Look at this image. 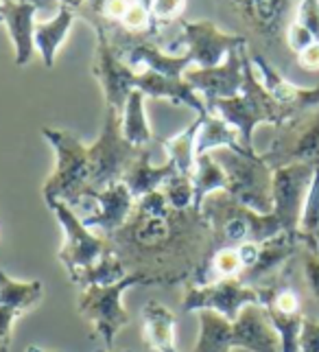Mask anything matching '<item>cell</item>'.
<instances>
[{"instance_id": "7402d4cb", "label": "cell", "mask_w": 319, "mask_h": 352, "mask_svg": "<svg viewBox=\"0 0 319 352\" xmlns=\"http://www.w3.org/2000/svg\"><path fill=\"white\" fill-rule=\"evenodd\" d=\"M136 90H140L144 96H153V99H166L173 101L177 105H186L190 110L197 112V116H208L210 110H208L206 101L195 92L186 79H170L164 75H157L153 70H142L136 72V81H133Z\"/></svg>"}, {"instance_id": "9a60e30c", "label": "cell", "mask_w": 319, "mask_h": 352, "mask_svg": "<svg viewBox=\"0 0 319 352\" xmlns=\"http://www.w3.org/2000/svg\"><path fill=\"white\" fill-rule=\"evenodd\" d=\"M317 168L311 164H289L274 168V214L285 228V232H298L302 206L306 199V192L311 188V182Z\"/></svg>"}, {"instance_id": "5bb4252c", "label": "cell", "mask_w": 319, "mask_h": 352, "mask_svg": "<svg viewBox=\"0 0 319 352\" xmlns=\"http://www.w3.org/2000/svg\"><path fill=\"white\" fill-rule=\"evenodd\" d=\"M243 44H250L245 35L221 31L212 20L182 22L179 46H184V53L190 55L192 66L197 68L219 66L234 48Z\"/></svg>"}, {"instance_id": "f1b7e54d", "label": "cell", "mask_w": 319, "mask_h": 352, "mask_svg": "<svg viewBox=\"0 0 319 352\" xmlns=\"http://www.w3.org/2000/svg\"><path fill=\"white\" fill-rule=\"evenodd\" d=\"M221 147H230V149H243L241 147V138L234 127H230L223 118H219L217 114H208L204 118V125L199 129L197 136V155L204 153H212ZM245 151V149H243Z\"/></svg>"}, {"instance_id": "7a4b0ae2", "label": "cell", "mask_w": 319, "mask_h": 352, "mask_svg": "<svg viewBox=\"0 0 319 352\" xmlns=\"http://www.w3.org/2000/svg\"><path fill=\"white\" fill-rule=\"evenodd\" d=\"M199 335L192 352H280V337L263 305H250L230 322L214 311H199Z\"/></svg>"}, {"instance_id": "f907efd6", "label": "cell", "mask_w": 319, "mask_h": 352, "mask_svg": "<svg viewBox=\"0 0 319 352\" xmlns=\"http://www.w3.org/2000/svg\"><path fill=\"white\" fill-rule=\"evenodd\" d=\"M0 5H3V0H0Z\"/></svg>"}, {"instance_id": "c3c4849f", "label": "cell", "mask_w": 319, "mask_h": 352, "mask_svg": "<svg viewBox=\"0 0 319 352\" xmlns=\"http://www.w3.org/2000/svg\"><path fill=\"white\" fill-rule=\"evenodd\" d=\"M0 352H9V348H3V350H0Z\"/></svg>"}, {"instance_id": "603a6c76", "label": "cell", "mask_w": 319, "mask_h": 352, "mask_svg": "<svg viewBox=\"0 0 319 352\" xmlns=\"http://www.w3.org/2000/svg\"><path fill=\"white\" fill-rule=\"evenodd\" d=\"M173 175H177V168L173 162H164V164H151V151L149 147H144L136 160L131 162V166L127 168V173L122 175V184L129 188V192L133 195V199H142L149 192H155L164 186V182L170 179Z\"/></svg>"}, {"instance_id": "7c38bea8", "label": "cell", "mask_w": 319, "mask_h": 352, "mask_svg": "<svg viewBox=\"0 0 319 352\" xmlns=\"http://www.w3.org/2000/svg\"><path fill=\"white\" fill-rule=\"evenodd\" d=\"M90 22V27L96 33V48H94V62H92V75L99 81V86L105 96V107H112L118 114L125 110V103L129 94L136 90L133 81H136V70H131L118 51L114 48L109 33L105 27V20L99 16L83 18Z\"/></svg>"}, {"instance_id": "74e56055", "label": "cell", "mask_w": 319, "mask_h": 352, "mask_svg": "<svg viewBox=\"0 0 319 352\" xmlns=\"http://www.w3.org/2000/svg\"><path fill=\"white\" fill-rule=\"evenodd\" d=\"M131 3L133 0H107L105 7H103V14L99 18H103L109 24H120V20L125 18Z\"/></svg>"}, {"instance_id": "e0dca14e", "label": "cell", "mask_w": 319, "mask_h": 352, "mask_svg": "<svg viewBox=\"0 0 319 352\" xmlns=\"http://www.w3.org/2000/svg\"><path fill=\"white\" fill-rule=\"evenodd\" d=\"M250 59L265 90L272 94L274 101L285 107L291 116H300L304 112H311L315 107H319V86L300 88L296 83H291L261 51H250Z\"/></svg>"}, {"instance_id": "7bdbcfd3", "label": "cell", "mask_w": 319, "mask_h": 352, "mask_svg": "<svg viewBox=\"0 0 319 352\" xmlns=\"http://www.w3.org/2000/svg\"><path fill=\"white\" fill-rule=\"evenodd\" d=\"M27 3H33L38 9H51L57 5V0H27ZM59 7V5H57Z\"/></svg>"}, {"instance_id": "8d00e7d4", "label": "cell", "mask_w": 319, "mask_h": 352, "mask_svg": "<svg viewBox=\"0 0 319 352\" xmlns=\"http://www.w3.org/2000/svg\"><path fill=\"white\" fill-rule=\"evenodd\" d=\"M300 352H319V320L304 315Z\"/></svg>"}, {"instance_id": "d6986e66", "label": "cell", "mask_w": 319, "mask_h": 352, "mask_svg": "<svg viewBox=\"0 0 319 352\" xmlns=\"http://www.w3.org/2000/svg\"><path fill=\"white\" fill-rule=\"evenodd\" d=\"M44 298L40 280H16L0 270V350L11 348L14 322L35 309Z\"/></svg>"}, {"instance_id": "ee69618b", "label": "cell", "mask_w": 319, "mask_h": 352, "mask_svg": "<svg viewBox=\"0 0 319 352\" xmlns=\"http://www.w3.org/2000/svg\"><path fill=\"white\" fill-rule=\"evenodd\" d=\"M27 352H59V350H44V348H40V346H29Z\"/></svg>"}, {"instance_id": "f6af8a7d", "label": "cell", "mask_w": 319, "mask_h": 352, "mask_svg": "<svg viewBox=\"0 0 319 352\" xmlns=\"http://www.w3.org/2000/svg\"><path fill=\"white\" fill-rule=\"evenodd\" d=\"M140 5H144V7H151V0H138Z\"/></svg>"}, {"instance_id": "6da1fadb", "label": "cell", "mask_w": 319, "mask_h": 352, "mask_svg": "<svg viewBox=\"0 0 319 352\" xmlns=\"http://www.w3.org/2000/svg\"><path fill=\"white\" fill-rule=\"evenodd\" d=\"M105 239L127 274L142 276L149 287L186 285L217 250L204 214L173 210L162 190L138 199L129 219Z\"/></svg>"}, {"instance_id": "1f68e13d", "label": "cell", "mask_w": 319, "mask_h": 352, "mask_svg": "<svg viewBox=\"0 0 319 352\" xmlns=\"http://www.w3.org/2000/svg\"><path fill=\"white\" fill-rule=\"evenodd\" d=\"M166 199V204L173 210H188L195 206V184L190 175H173L164 182V186L160 188Z\"/></svg>"}, {"instance_id": "f35d334b", "label": "cell", "mask_w": 319, "mask_h": 352, "mask_svg": "<svg viewBox=\"0 0 319 352\" xmlns=\"http://www.w3.org/2000/svg\"><path fill=\"white\" fill-rule=\"evenodd\" d=\"M298 57V66L309 70V72H319V42H313L311 46H306Z\"/></svg>"}, {"instance_id": "ab89813d", "label": "cell", "mask_w": 319, "mask_h": 352, "mask_svg": "<svg viewBox=\"0 0 319 352\" xmlns=\"http://www.w3.org/2000/svg\"><path fill=\"white\" fill-rule=\"evenodd\" d=\"M236 250H239V256H241V263H243V272H248L250 267H254L256 261H258L261 243L248 241V243H243V245H239Z\"/></svg>"}, {"instance_id": "2e32d148", "label": "cell", "mask_w": 319, "mask_h": 352, "mask_svg": "<svg viewBox=\"0 0 319 352\" xmlns=\"http://www.w3.org/2000/svg\"><path fill=\"white\" fill-rule=\"evenodd\" d=\"M248 48L250 44L234 48V51L214 68L190 66L184 72V79H186L188 86L206 101V105L219 99H232V96H236L243 88V79H245L243 62H245V55H248Z\"/></svg>"}, {"instance_id": "4dcf8cb0", "label": "cell", "mask_w": 319, "mask_h": 352, "mask_svg": "<svg viewBox=\"0 0 319 352\" xmlns=\"http://www.w3.org/2000/svg\"><path fill=\"white\" fill-rule=\"evenodd\" d=\"M298 234L306 248L317 250V234H319V166L313 175L311 188L306 192V199L302 206V214H300V226H298Z\"/></svg>"}, {"instance_id": "cb8c5ba5", "label": "cell", "mask_w": 319, "mask_h": 352, "mask_svg": "<svg viewBox=\"0 0 319 352\" xmlns=\"http://www.w3.org/2000/svg\"><path fill=\"white\" fill-rule=\"evenodd\" d=\"M142 337L151 352H177L173 311L157 300L146 302L142 309Z\"/></svg>"}, {"instance_id": "ba28073f", "label": "cell", "mask_w": 319, "mask_h": 352, "mask_svg": "<svg viewBox=\"0 0 319 352\" xmlns=\"http://www.w3.org/2000/svg\"><path fill=\"white\" fill-rule=\"evenodd\" d=\"M142 149L133 147L131 142L125 140L120 129V114L112 107H105V118L99 138L88 144L90 197L105 190L107 186L116 184V182H122V175L127 173V168Z\"/></svg>"}, {"instance_id": "277c9868", "label": "cell", "mask_w": 319, "mask_h": 352, "mask_svg": "<svg viewBox=\"0 0 319 352\" xmlns=\"http://www.w3.org/2000/svg\"><path fill=\"white\" fill-rule=\"evenodd\" d=\"M199 212L212 228L217 250L239 248L248 241L265 243L276 234L285 232V228H282L274 212H256L228 195L226 190H217L212 195H208Z\"/></svg>"}, {"instance_id": "4fadbf2b", "label": "cell", "mask_w": 319, "mask_h": 352, "mask_svg": "<svg viewBox=\"0 0 319 352\" xmlns=\"http://www.w3.org/2000/svg\"><path fill=\"white\" fill-rule=\"evenodd\" d=\"M250 305H261V294L256 287L241 283L239 278H226V280H217L210 285H184V313L214 311L230 322H234L241 311Z\"/></svg>"}, {"instance_id": "4316f807", "label": "cell", "mask_w": 319, "mask_h": 352, "mask_svg": "<svg viewBox=\"0 0 319 352\" xmlns=\"http://www.w3.org/2000/svg\"><path fill=\"white\" fill-rule=\"evenodd\" d=\"M144 99L146 96L140 90H133L129 94V99L125 103V110L120 114V129L122 136L127 142H131L133 147H149L153 140V131L149 127L144 112Z\"/></svg>"}, {"instance_id": "8992f818", "label": "cell", "mask_w": 319, "mask_h": 352, "mask_svg": "<svg viewBox=\"0 0 319 352\" xmlns=\"http://www.w3.org/2000/svg\"><path fill=\"white\" fill-rule=\"evenodd\" d=\"M212 155L228 177V195L261 214L274 210V168L263 160L261 153L221 147L212 151Z\"/></svg>"}, {"instance_id": "8fae6325", "label": "cell", "mask_w": 319, "mask_h": 352, "mask_svg": "<svg viewBox=\"0 0 319 352\" xmlns=\"http://www.w3.org/2000/svg\"><path fill=\"white\" fill-rule=\"evenodd\" d=\"M234 16L245 31L265 48L285 42L289 24L296 20L300 0H217Z\"/></svg>"}, {"instance_id": "30bf717a", "label": "cell", "mask_w": 319, "mask_h": 352, "mask_svg": "<svg viewBox=\"0 0 319 352\" xmlns=\"http://www.w3.org/2000/svg\"><path fill=\"white\" fill-rule=\"evenodd\" d=\"M46 206L53 210L61 226V232H64V243H61L57 258L64 265L68 280H72L79 272L88 270L94 263H99L107 252H112L107 239L94 234L92 228L85 226L81 217L68 204L48 201Z\"/></svg>"}, {"instance_id": "484cf974", "label": "cell", "mask_w": 319, "mask_h": 352, "mask_svg": "<svg viewBox=\"0 0 319 352\" xmlns=\"http://www.w3.org/2000/svg\"><path fill=\"white\" fill-rule=\"evenodd\" d=\"M204 118L206 116H197L188 127H184L179 133H175V136H170L162 142L166 151V160L173 162L177 173L182 175L192 177L195 166H197V136L204 125Z\"/></svg>"}, {"instance_id": "e575fe53", "label": "cell", "mask_w": 319, "mask_h": 352, "mask_svg": "<svg viewBox=\"0 0 319 352\" xmlns=\"http://www.w3.org/2000/svg\"><path fill=\"white\" fill-rule=\"evenodd\" d=\"M296 22L313 35V40L319 42V0H300L296 9Z\"/></svg>"}, {"instance_id": "b9f144b4", "label": "cell", "mask_w": 319, "mask_h": 352, "mask_svg": "<svg viewBox=\"0 0 319 352\" xmlns=\"http://www.w3.org/2000/svg\"><path fill=\"white\" fill-rule=\"evenodd\" d=\"M83 3H85V0H57V5H59V7H68V9L75 11V14H79L81 7H83Z\"/></svg>"}, {"instance_id": "d590c367", "label": "cell", "mask_w": 319, "mask_h": 352, "mask_svg": "<svg viewBox=\"0 0 319 352\" xmlns=\"http://www.w3.org/2000/svg\"><path fill=\"white\" fill-rule=\"evenodd\" d=\"M315 40H313V35L306 31L300 22H296L293 20L291 24H289V29H287V35H285V44H287V48L291 53H302L306 46H311Z\"/></svg>"}, {"instance_id": "60d3db41", "label": "cell", "mask_w": 319, "mask_h": 352, "mask_svg": "<svg viewBox=\"0 0 319 352\" xmlns=\"http://www.w3.org/2000/svg\"><path fill=\"white\" fill-rule=\"evenodd\" d=\"M105 3H107V0H85L83 7H81V11H79L77 16H81V18H88V16H101V14H103Z\"/></svg>"}, {"instance_id": "ac0fdd59", "label": "cell", "mask_w": 319, "mask_h": 352, "mask_svg": "<svg viewBox=\"0 0 319 352\" xmlns=\"http://www.w3.org/2000/svg\"><path fill=\"white\" fill-rule=\"evenodd\" d=\"M133 206H136V199H133L129 188L122 182H116V184L96 192L90 199H85L75 212L88 228H99L105 234H109L129 219Z\"/></svg>"}, {"instance_id": "7dc6e473", "label": "cell", "mask_w": 319, "mask_h": 352, "mask_svg": "<svg viewBox=\"0 0 319 352\" xmlns=\"http://www.w3.org/2000/svg\"><path fill=\"white\" fill-rule=\"evenodd\" d=\"M317 252H319V234H317Z\"/></svg>"}, {"instance_id": "5b68a950", "label": "cell", "mask_w": 319, "mask_h": 352, "mask_svg": "<svg viewBox=\"0 0 319 352\" xmlns=\"http://www.w3.org/2000/svg\"><path fill=\"white\" fill-rule=\"evenodd\" d=\"M42 136L57 155L55 171L48 175L42 188L44 201H64L77 210L85 199H90L88 144L59 127H42Z\"/></svg>"}, {"instance_id": "ffe728a7", "label": "cell", "mask_w": 319, "mask_h": 352, "mask_svg": "<svg viewBox=\"0 0 319 352\" xmlns=\"http://www.w3.org/2000/svg\"><path fill=\"white\" fill-rule=\"evenodd\" d=\"M302 245L304 243L298 232H280L274 239L261 243L258 261L248 272H243L239 280L250 287H263L287 270L289 263L300 254Z\"/></svg>"}, {"instance_id": "d4e9b609", "label": "cell", "mask_w": 319, "mask_h": 352, "mask_svg": "<svg viewBox=\"0 0 319 352\" xmlns=\"http://www.w3.org/2000/svg\"><path fill=\"white\" fill-rule=\"evenodd\" d=\"M75 18H77V14L72 9L57 7V14L51 20L35 22L33 40H35V48H38V53L42 57L44 68L55 66V57L59 53V48L64 46Z\"/></svg>"}, {"instance_id": "681fc988", "label": "cell", "mask_w": 319, "mask_h": 352, "mask_svg": "<svg viewBox=\"0 0 319 352\" xmlns=\"http://www.w3.org/2000/svg\"><path fill=\"white\" fill-rule=\"evenodd\" d=\"M232 352H245V350H232Z\"/></svg>"}, {"instance_id": "9c48e42d", "label": "cell", "mask_w": 319, "mask_h": 352, "mask_svg": "<svg viewBox=\"0 0 319 352\" xmlns=\"http://www.w3.org/2000/svg\"><path fill=\"white\" fill-rule=\"evenodd\" d=\"M263 160L272 166L311 164L319 166V107L276 127V136L261 153Z\"/></svg>"}, {"instance_id": "836d02e7", "label": "cell", "mask_w": 319, "mask_h": 352, "mask_svg": "<svg viewBox=\"0 0 319 352\" xmlns=\"http://www.w3.org/2000/svg\"><path fill=\"white\" fill-rule=\"evenodd\" d=\"M184 9H186V0H151L149 7L153 24H157L160 29L175 22L184 14Z\"/></svg>"}, {"instance_id": "44dd1931", "label": "cell", "mask_w": 319, "mask_h": 352, "mask_svg": "<svg viewBox=\"0 0 319 352\" xmlns=\"http://www.w3.org/2000/svg\"><path fill=\"white\" fill-rule=\"evenodd\" d=\"M38 7L27 0H3L0 5V24H5L7 33L14 44L16 53V66L24 68L31 64L33 51H35V14Z\"/></svg>"}, {"instance_id": "d6a6232c", "label": "cell", "mask_w": 319, "mask_h": 352, "mask_svg": "<svg viewBox=\"0 0 319 352\" xmlns=\"http://www.w3.org/2000/svg\"><path fill=\"white\" fill-rule=\"evenodd\" d=\"M298 261H300V272H302V283L306 287V294H309V298L319 309V252L302 245Z\"/></svg>"}, {"instance_id": "52a82bcc", "label": "cell", "mask_w": 319, "mask_h": 352, "mask_svg": "<svg viewBox=\"0 0 319 352\" xmlns=\"http://www.w3.org/2000/svg\"><path fill=\"white\" fill-rule=\"evenodd\" d=\"M131 287H149L142 276L127 274L114 285H92L81 289L77 311L92 326V337L103 342L105 350H114V339L129 324V313L122 307V294Z\"/></svg>"}, {"instance_id": "83f0119b", "label": "cell", "mask_w": 319, "mask_h": 352, "mask_svg": "<svg viewBox=\"0 0 319 352\" xmlns=\"http://www.w3.org/2000/svg\"><path fill=\"white\" fill-rule=\"evenodd\" d=\"M192 184H195V206H192L195 210H201V204L206 201L208 195L228 188V177L223 173V168H221V164L214 160L212 153L197 155Z\"/></svg>"}, {"instance_id": "f546056e", "label": "cell", "mask_w": 319, "mask_h": 352, "mask_svg": "<svg viewBox=\"0 0 319 352\" xmlns=\"http://www.w3.org/2000/svg\"><path fill=\"white\" fill-rule=\"evenodd\" d=\"M125 276H127V270L122 267V263L114 256V252H107L99 263H94L88 270L79 272L70 283L77 285L79 289H85L92 285H114L122 280Z\"/></svg>"}, {"instance_id": "bcb514c9", "label": "cell", "mask_w": 319, "mask_h": 352, "mask_svg": "<svg viewBox=\"0 0 319 352\" xmlns=\"http://www.w3.org/2000/svg\"><path fill=\"white\" fill-rule=\"evenodd\" d=\"M103 352H131V350H103Z\"/></svg>"}, {"instance_id": "3957f363", "label": "cell", "mask_w": 319, "mask_h": 352, "mask_svg": "<svg viewBox=\"0 0 319 352\" xmlns=\"http://www.w3.org/2000/svg\"><path fill=\"white\" fill-rule=\"evenodd\" d=\"M243 88L236 96L232 99H219L208 103V110L210 114H217L219 118H223L230 127H234L239 138H241V147L250 153H256L254 149V129L267 123L280 127L282 123H287L293 116L282 107L280 103L274 101V96L265 90L261 83L258 75L252 66L250 59V48L248 55H245L243 62Z\"/></svg>"}]
</instances>
